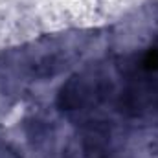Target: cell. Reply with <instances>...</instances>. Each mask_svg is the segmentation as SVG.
Instances as JSON below:
<instances>
[{
  "instance_id": "1",
  "label": "cell",
  "mask_w": 158,
  "mask_h": 158,
  "mask_svg": "<svg viewBox=\"0 0 158 158\" xmlns=\"http://www.w3.org/2000/svg\"><path fill=\"white\" fill-rule=\"evenodd\" d=\"M142 66H143L145 70H158V50H151V52L143 57Z\"/></svg>"
}]
</instances>
